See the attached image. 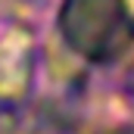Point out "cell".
<instances>
[{"mask_svg":"<svg viewBox=\"0 0 134 134\" xmlns=\"http://www.w3.org/2000/svg\"><path fill=\"white\" fill-rule=\"evenodd\" d=\"M69 44L94 63H109L134 44V19L125 0H66Z\"/></svg>","mask_w":134,"mask_h":134,"instance_id":"6da1fadb","label":"cell"}]
</instances>
